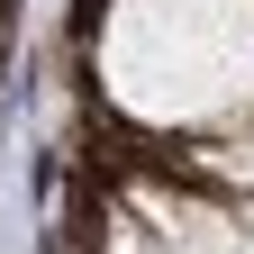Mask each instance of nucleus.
Returning <instances> with one entry per match:
<instances>
[{"instance_id":"obj_1","label":"nucleus","mask_w":254,"mask_h":254,"mask_svg":"<svg viewBox=\"0 0 254 254\" xmlns=\"http://www.w3.org/2000/svg\"><path fill=\"white\" fill-rule=\"evenodd\" d=\"M100 82L127 118L218 127L254 100V0H109Z\"/></svg>"},{"instance_id":"obj_3","label":"nucleus","mask_w":254,"mask_h":254,"mask_svg":"<svg viewBox=\"0 0 254 254\" xmlns=\"http://www.w3.org/2000/svg\"><path fill=\"white\" fill-rule=\"evenodd\" d=\"M209 164H218V173H227V182H254V136H227V145H218V154H209Z\"/></svg>"},{"instance_id":"obj_2","label":"nucleus","mask_w":254,"mask_h":254,"mask_svg":"<svg viewBox=\"0 0 254 254\" xmlns=\"http://www.w3.org/2000/svg\"><path fill=\"white\" fill-rule=\"evenodd\" d=\"M136 218L154 227V254H245V227L209 200H173V190H136Z\"/></svg>"}]
</instances>
